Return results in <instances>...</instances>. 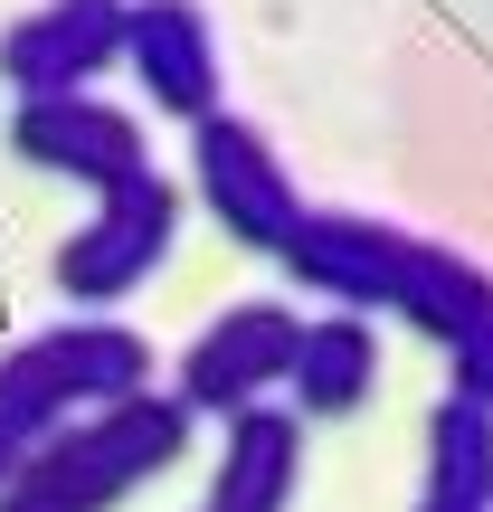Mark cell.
<instances>
[{
    "label": "cell",
    "mask_w": 493,
    "mask_h": 512,
    "mask_svg": "<svg viewBox=\"0 0 493 512\" xmlns=\"http://www.w3.org/2000/svg\"><path fill=\"white\" fill-rule=\"evenodd\" d=\"M133 76L162 114H219V38L200 0H133Z\"/></svg>",
    "instance_id": "obj_9"
},
{
    "label": "cell",
    "mask_w": 493,
    "mask_h": 512,
    "mask_svg": "<svg viewBox=\"0 0 493 512\" xmlns=\"http://www.w3.org/2000/svg\"><path fill=\"white\" fill-rule=\"evenodd\" d=\"M133 389H152V351H143V332H124V323H57V332H38V342H19L10 361H0V484H10L57 427H76L105 399H133Z\"/></svg>",
    "instance_id": "obj_2"
},
{
    "label": "cell",
    "mask_w": 493,
    "mask_h": 512,
    "mask_svg": "<svg viewBox=\"0 0 493 512\" xmlns=\"http://www.w3.org/2000/svg\"><path fill=\"white\" fill-rule=\"evenodd\" d=\"M418 512H484V503H446V494H427V503H418Z\"/></svg>",
    "instance_id": "obj_14"
},
{
    "label": "cell",
    "mask_w": 493,
    "mask_h": 512,
    "mask_svg": "<svg viewBox=\"0 0 493 512\" xmlns=\"http://www.w3.org/2000/svg\"><path fill=\"white\" fill-rule=\"evenodd\" d=\"M190 418H200V408H190L181 389H171V399L133 389V399L86 408L76 427H57V437L0 484V512H105V503H124L143 475L181 465Z\"/></svg>",
    "instance_id": "obj_1"
},
{
    "label": "cell",
    "mask_w": 493,
    "mask_h": 512,
    "mask_svg": "<svg viewBox=\"0 0 493 512\" xmlns=\"http://www.w3.org/2000/svg\"><path fill=\"white\" fill-rule=\"evenodd\" d=\"M190 171H200V200L219 209V228L238 247L285 256V238L304 228V200H294L285 162L266 152L256 124H238V114H200V124H190Z\"/></svg>",
    "instance_id": "obj_5"
},
{
    "label": "cell",
    "mask_w": 493,
    "mask_h": 512,
    "mask_svg": "<svg viewBox=\"0 0 493 512\" xmlns=\"http://www.w3.org/2000/svg\"><path fill=\"white\" fill-rule=\"evenodd\" d=\"M456 399H484L493 408V323L475 332V342H456Z\"/></svg>",
    "instance_id": "obj_13"
},
{
    "label": "cell",
    "mask_w": 493,
    "mask_h": 512,
    "mask_svg": "<svg viewBox=\"0 0 493 512\" xmlns=\"http://www.w3.org/2000/svg\"><path fill=\"white\" fill-rule=\"evenodd\" d=\"M114 57H133V0H48L0 38V76L19 95H86Z\"/></svg>",
    "instance_id": "obj_7"
},
{
    "label": "cell",
    "mask_w": 493,
    "mask_h": 512,
    "mask_svg": "<svg viewBox=\"0 0 493 512\" xmlns=\"http://www.w3.org/2000/svg\"><path fill=\"white\" fill-rule=\"evenodd\" d=\"M294 351H304V323L285 304H228L200 342L181 351V399L209 408V418H238L266 389L294 380Z\"/></svg>",
    "instance_id": "obj_6"
},
{
    "label": "cell",
    "mask_w": 493,
    "mask_h": 512,
    "mask_svg": "<svg viewBox=\"0 0 493 512\" xmlns=\"http://www.w3.org/2000/svg\"><path fill=\"white\" fill-rule=\"evenodd\" d=\"M10 152L38 171H57V181H86L95 200H124V190L162 181L143 152V124L114 105H95V95H19L10 114Z\"/></svg>",
    "instance_id": "obj_4"
},
{
    "label": "cell",
    "mask_w": 493,
    "mask_h": 512,
    "mask_svg": "<svg viewBox=\"0 0 493 512\" xmlns=\"http://www.w3.org/2000/svg\"><path fill=\"white\" fill-rule=\"evenodd\" d=\"M427 494L493 512V408L484 399H446L437 408V427H427Z\"/></svg>",
    "instance_id": "obj_12"
},
{
    "label": "cell",
    "mask_w": 493,
    "mask_h": 512,
    "mask_svg": "<svg viewBox=\"0 0 493 512\" xmlns=\"http://www.w3.org/2000/svg\"><path fill=\"white\" fill-rule=\"evenodd\" d=\"M370 380H380V332H370V313L332 304L323 323H304V351H294V380H285V399L304 408V418H342V408H361Z\"/></svg>",
    "instance_id": "obj_11"
},
{
    "label": "cell",
    "mask_w": 493,
    "mask_h": 512,
    "mask_svg": "<svg viewBox=\"0 0 493 512\" xmlns=\"http://www.w3.org/2000/svg\"><path fill=\"white\" fill-rule=\"evenodd\" d=\"M171 219H181L171 181H143V190H124V200H105L95 228H76V238L57 247V294H76V304H124L171 256Z\"/></svg>",
    "instance_id": "obj_8"
},
{
    "label": "cell",
    "mask_w": 493,
    "mask_h": 512,
    "mask_svg": "<svg viewBox=\"0 0 493 512\" xmlns=\"http://www.w3.org/2000/svg\"><path fill=\"white\" fill-rule=\"evenodd\" d=\"M209 512H219V503H209Z\"/></svg>",
    "instance_id": "obj_15"
},
{
    "label": "cell",
    "mask_w": 493,
    "mask_h": 512,
    "mask_svg": "<svg viewBox=\"0 0 493 512\" xmlns=\"http://www.w3.org/2000/svg\"><path fill=\"white\" fill-rule=\"evenodd\" d=\"M418 256H427V238H408V228H389V219L304 209V228L285 238V275L313 285V294H332V304H351V313H399L408 285H418Z\"/></svg>",
    "instance_id": "obj_3"
},
{
    "label": "cell",
    "mask_w": 493,
    "mask_h": 512,
    "mask_svg": "<svg viewBox=\"0 0 493 512\" xmlns=\"http://www.w3.org/2000/svg\"><path fill=\"white\" fill-rule=\"evenodd\" d=\"M294 475H304V427H294L285 408L256 399V408L228 418L209 503H219V512H285V503H294Z\"/></svg>",
    "instance_id": "obj_10"
}]
</instances>
